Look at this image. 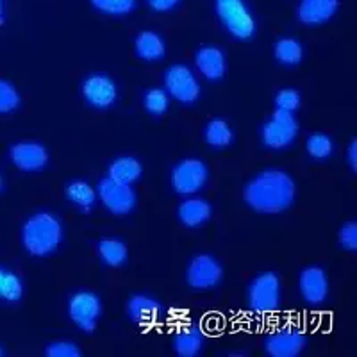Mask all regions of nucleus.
<instances>
[{
    "label": "nucleus",
    "instance_id": "35",
    "mask_svg": "<svg viewBox=\"0 0 357 357\" xmlns=\"http://www.w3.org/2000/svg\"><path fill=\"white\" fill-rule=\"evenodd\" d=\"M347 161H349L352 172H356L357 170V142L356 139H352V142H350L349 151H347Z\"/></svg>",
    "mask_w": 357,
    "mask_h": 357
},
{
    "label": "nucleus",
    "instance_id": "17",
    "mask_svg": "<svg viewBox=\"0 0 357 357\" xmlns=\"http://www.w3.org/2000/svg\"><path fill=\"white\" fill-rule=\"evenodd\" d=\"M127 314L134 324L151 325L161 317V304L145 293L132 295L129 298V304H127Z\"/></svg>",
    "mask_w": 357,
    "mask_h": 357
},
{
    "label": "nucleus",
    "instance_id": "22",
    "mask_svg": "<svg viewBox=\"0 0 357 357\" xmlns=\"http://www.w3.org/2000/svg\"><path fill=\"white\" fill-rule=\"evenodd\" d=\"M66 197H68L73 206L79 207L84 213L91 211L98 200L97 190L88 181H82V178H75L66 186Z\"/></svg>",
    "mask_w": 357,
    "mask_h": 357
},
{
    "label": "nucleus",
    "instance_id": "13",
    "mask_svg": "<svg viewBox=\"0 0 357 357\" xmlns=\"http://www.w3.org/2000/svg\"><path fill=\"white\" fill-rule=\"evenodd\" d=\"M302 298L311 305H320L329 296V279L321 266H307L298 277Z\"/></svg>",
    "mask_w": 357,
    "mask_h": 357
},
{
    "label": "nucleus",
    "instance_id": "12",
    "mask_svg": "<svg viewBox=\"0 0 357 357\" xmlns=\"http://www.w3.org/2000/svg\"><path fill=\"white\" fill-rule=\"evenodd\" d=\"M9 159L18 170L40 172L49 165V152L41 143L20 142L11 146Z\"/></svg>",
    "mask_w": 357,
    "mask_h": 357
},
{
    "label": "nucleus",
    "instance_id": "23",
    "mask_svg": "<svg viewBox=\"0 0 357 357\" xmlns=\"http://www.w3.org/2000/svg\"><path fill=\"white\" fill-rule=\"evenodd\" d=\"M97 252L102 263L111 268L122 266L129 257L127 245L120 238H102L97 245Z\"/></svg>",
    "mask_w": 357,
    "mask_h": 357
},
{
    "label": "nucleus",
    "instance_id": "36",
    "mask_svg": "<svg viewBox=\"0 0 357 357\" xmlns=\"http://www.w3.org/2000/svg\"><path fill=\"white\" fill-rule=\"evenodd\" d=\"M4 24V0H0V25Z\"/></svg>",
    "mask_w": 357,
    "mask_h": 357
},
{
    "label": "nucleus",
    "instance_id": "11",
    "mask_svg": "<svg viewBox=\"0 0 357 357\" xmlns=\"http://www.w3.org/2000/svg\"><path fill=\"white\" fill-rule=\"evenodd\" d=\"M82 97L95 109H107L116 102L118 89L111 77L95 73L82 82Z\"/></svg>",
    "mask_w": 357,
    "mask_h": 357
},
{
    "label": "nucleus",
    "instance_id": "28",
    "mask_svg": "<svg viewBox=\"0 0 357 357\" xmlns=\"http://www.w3.org/2000/svg\"><path fill=\"white\" fill-rule=\"evenodd\" d=\"M89 4L109 17H127L136 9L138 0H89Z\"/></svg>",
    "mask_w": 357,
    "mask_h": 357
},
{
    "label": "nucleus",
    "instance_id": "7",
    "mask_svg": "<svg viewBox=\"0 0 357 357\" xmlns=\"http://www.w3.org/2000/svg\"><path fill=\"white\" fill-rule=\"evenodd\" d=\"M298 136V122L293 113L275 109L272 118L268 120L261 130L263 143L272 151H282L288 149Z\"/></svg>",
    "mask_w": 357,
    "mask_h": 357
},
{
    "label": "nucleus",
    "instance_id": "20",
    "mask_svg": "<svg viewBox=\"0 0 357 357\" xmlns=\"http://www.w3.org/2000/svg\"><path fill=\"white\" fill-rule=\"evenodd\" d=\"M204 347V334L197 325H186L174 336V350L183 357L199 356Z\"/></svg>",
    "mask_w": 357,
    "mask_h": 357
},
{
    "label": "nucleus",
    "instance_id": "26",
    "mask_svg": "<svg viewBox=\"0 0 357 357\" xmlns=\"http://www.w3.org/2000/svg\"><path fill=\"white\" fill-rule=\"evenodd\" d=\"M204 136H206L207 145L213 146V149H227L232 139H234V132H232L231 126L225 120H220V118L207 123Z\"/></svg>",
    "mask_w": 357,
    "mask_h": 357
},
{
    "label": "nucleus",
    "instance_id": "30",
    "mask_svg": "<svg viewBox=\"0 0 357 357\" xmlns=\"http://www.w3.org/2000/svg\"><path fill=\"white\" fill-rule=\"evenodd\" d=\"M22 104L18 89L6 79H0V114H9L17 111Z\"/></svg>",
    "mask_w": 357,
    "mask_h": 357
},
{
    "label": "nucleus",
    "instance_id": "21",
    "mask_svg": "<svg viewBox=\"0 0 357 357\" xmlns=\"http://www.w3.org/2000/svg\"><path fill=\"white\" fill-rule=\"evenodd\" d=\"M142 162L136 158H130V155H123V158L114 159L109 165V170H107V177L114 178L118 183L130 184V186L142 177Z\"/></svg>",
    "mask_w": 357,
    "mask_h": 357
},
{
    "label": "nucleus",
    "instance_id": "14",
    "mask_svg": "<svg viewBox=\"0 0 357 357\" xmlns=\"http://www.w3.org/2000/svg\"><path fill=\"white\" fill-rule=\"evenodd\" d=\"M305 336L296 329L277 331L264 341V350L272 357H296L305 349Z\"/></svg>",
    "mask_w": 357,
    "mask_h": 357
},
{
    "label": "nucleus",
    "instance_id": "34",
    "mask_svg": "<svg viewBox=\"0 0 357 357\" xmlns=\"http://www.w3.org/2000/svg\"><path fill=\"white\" fill-rule=\"evenodd\" d=\"M181 2H183V0H146V4L151 6V8L158 13L174 11Z\"/></svg>",
    "mask_w": 357,
    "mask_h": 357
},
{
    "label": "nucleus",
    "instance_id": "5",
    "mask_svg": "<svg viewBox=\"0 0 357 357\" xmlns=\"http://www.w3.org/2000/svg\"><path fill=\"white\" fill-rule=\"evenodd\" d=\"M248 305L261 314H270L280 307V279L275 273H261L252 280L248 284Z\"/></svg>",
    "mask_w": 357,
    "mask_h": 357
},
{
    "label": "nucleus",
    "instance_id": "1",
    "mask_svg": "<svg viewBox=\"0 0 357 357\" xmlns=\"http://www.w3.org/2000/svg\"><path fill=\"white\" fill-rule=\"evenodd\" d=\"M243 197L254 211L261 215H279L288 211L295 202V181L279 168H268L248 181Z\"/></svg>",
    "mask_w": 357,
    "mask_h": 357
},
{
    "label": "nucleus",
    "instance_id": "16",
    "mask_svg": "<svg viewBox=\"0 0 357 357\" xmlns=\"http://www.w3.org/2000/svg\"><path fill=\"white\" fill-rule=\"evenodd\" d=\"M195 66L204 79L207 81H220L227 72V59L218 47H202L195 54Z\"/></svg>",
    "mask_w": 357,
    "mask_h": 357
},
{
    "label": "nucleus",
    "instance_id": "4",
    "mask_svg": "<svg viewBox=\"0 0 357 357\" xmlns=\"http://www.w3.org/2000/svg\"><path fill=\"white\" fill-rule=\"evenodd\" d=\"M165 91L168 97L181 102L184 106L195 104L200 97V82L193 70L183 63L168 66L165 72Z\"/></svg>",
    "mask_w": 357,
    "mask_h": 357
},
{
    "label": "nucleus",
    "instance_id": "3",
    "mask_svg": "<svg viewBox=\"0 0 357 357\" xmlns=\"http://www.w3.org/2000/svg\"><path fill=\"white\" fill-rule=\"evenodd\" d=\"M220 24L236 40H250L257 31V22L245 0H215Z\"/></svg>",
    "mask_w": 357,
    "mask_h": 357
},
{
    "label": "nucleus",
    "instance_id": "38",
    "mask_svg": "<svg viewBox=\"0 0 357 357\" xmlns=\"http://www.w3.org/2000/svg\"><path fill=\"white\" fill-rule=\"evenodd\" d=\"M2 354H4V350H2V347H0V357H2Z\"/></svg>",
    "mask_w": 357,
    "mask_h": 357
},
{
    "label": "nucleus",
    "instance_id": "24",
    "mask_svg": "<svg viewBox=\"0 0 357 357\" xmlns=\"http://www.w3.org/2000/svg\"><path fill=\"white\" fill-rule=\"evenodd\" d=\"M275 59L284 66H295L304 59V47L296 38H279L273 45Z\"/></svg>",
    "mask_w": 357,
    "mask_h": 357
},
{
    "label": "nucleus",
    "instance_id": "18",
    "mask_svg": "<svg viewBox=\"0 0 357 357\" xmlns=\"http://www.w3.org/2000/svg\"><path fill=\"white\" fill-rule=\"evenodd\" d=\"M213 215V207L211 204L204 199H197V197H190V199L183 200L178 204L177 216L181 220L183 225L190 229H197L200 225L211 218Z\"/></svg>",
    "mask_w": 357,
    "mask_h": 357
},
{
    "label": "nucleus",
    "instance_id": "25",
    "mask_svg": "<svg viewBox=\"0 0 357 357\" xmlns=\"http://www.w3.org/2000/svg\"><path fill=\"white\" fill-rule=\"evenodd\" d=\"M24 296V282L17 273L0 266V301L6 304H18Z\"/></svg>",
    "mask_w": 357,
    "mask_h": 357
},
{
    "label": "nucleus",
    "instance_id": "27",
    "mask_svg": "<svg viewBox=\"0 0 357 357\" xmlns=\"http://www.w3.org/2000/svg\"><path fill=\"white\" fill-rule=\"evenodd\" d=\"M305 151H307L309 158H312L314 161H325L333 155L334 142L329 134L314 132L305 142Z\"/></svg>",
    "mask_w": 357,
    "mask_h": 357
},
{
    "label": "nucleus",
    "instance_id": "10",
    "mask_svg": "<svg viewBox=\"0 0 357 357\" xmlns=\"http://www.w3.org/2000/svg\"><path fill=\"white\" fill-rule=\"evenodd\" d=\"M188 284L199 291H207L213 289L222 282L223 268L218 261L209 254H200L193 257V261L188 266L186 272Z\"/></svg>",
    "mask_w": 357,
    "mask_h": 357
},
{
    "label": "nucleus",
    "instance_id": "9",
    "mask_svg": "<svg viewBox=\"0 0 357 357\" xmlns=\"http://www.w3.org/2000/svg\"><path fill=\"white\" fill-rule=\"evenodd\" d=\"M97 197L107 211L116 216H126L136 207V193L130 184L118 183L111 177H104L98 183Z\"/></svg>",
    "mask_w": 357,
    "mask_h": 357
},
{
    "label": "nucleus",
    "instance_id": "33",
    "mask_svg": "<svg viewBox=\"0 0 357 357\" xmlns=\"http://www.w3.org/2000/svg\"><path fill=\"white\" fill-rule=\"evenodd\" d=\"M337 243L347 252L357 250V223L354 220L341 225L340 232H337Z\"/></svg>",
    "mask_w": 357,
    "mask_h": 357
},
{
    "label": "nucleus",
    "instance_id": "19",
    "mask_svg": "<svg viewBox=\"0 0 357 357\" xmlns=\"http://www.w3.org/2000/svg\"><path fill=\"white\" fill-rule=\"evenodd\" d=\"M134 50L143 61H159L167 54V43L155 31H142L134 40Z\"/></svg>",
    "mask_w": 357,
    "mask_h": 357
},
{
    "label": "nucleus",
    "instance_id": "2",
    "mask_svg": "<svg viewBox=\"0 0 357 357\" xmlns=\"http://www.w3.org/2000/svg\"><path fill=\"white\" fill-rule=\"evenodd\" d=\"M63 241V223L56 215L41 211L27 218L22 227V245L34 257L50 256Z\"/></svg>",
    "mask_w": 357,
    "mask_h": 357
},
{
    "label": "nucleus",
    "instance_id": "6",
    "mask_svg": "<svg viewBox=\"0 0 357 357\" xmlns=\"http://www.w3.org/2000/svg\"><path fill=\"white\" fill-rule=\"evenodd\" d=\"M209 178V168L200 159H184L172 170V186L175 193L183 197L197 195Z\"/></svg>",
    "mask_w": 357,
    "mask_h": 357
},
{
    "label": "nucleus",
    "instance_id": "31",
    "mask_svg": "<svg viewBox=\"0 0 357 357\" xmlns=\"http://www.w3.org/2000/svg\"><path fill=\"white\" fill-rule=\"evenodd\" d=\"M302 104L301 93L293 88L280 89L275 95V109L286 111V113H295Z\"/></svg>",
    "mask_w": 357,
    "mask_h": 357
},
{
    "label": "nucleus",
    "instance_id": "29",
    "mask_svg": "<svg viewBox=\"0 0 357 357\" xmlns=\"http://www.w3.org/2000/svg\"><path fill=\"white\" fill-rule=\"evenodd\" d=\"M143 106L154 116H161L168 111V106H170V97L165 89L161 88H152L149 91H145L143 95Z\"/></svg>",
    "mask_w": 357,
    "mask_h": 357
},
{
    "label": "nucleus",
    "instance_id": "37",
    "mask_svg": "<svg viewBox=\"0 0 357 357\" xmlns=\"http://www.w3.org/2000/svg\"><path fill=\"white\" fill-rule=\"evenodd\" d=\"M2 186H4V184H2V177H0V191H2Z\"/></svg>",
    "mask_w": 357,
    "mask_h": 357
},
{
    "label": "nucleus",
    "instance_id": "32",
    "mask_svg": "<svg viewBox=\"0 0 357 357\" xmlns=\"http://www.w3.org/2000/svg\"><path fill=\"white\" fill-rule=\"evenodd\" d=\"M45 356L47 357H81L82 350L79 349L73 341L59 340L50 343V345L45 349Z\"/></svg>",
    "mask_w": 357,
    "mask_h": 357
},
{
    "label": "nucleus",
    "instance_id": "8",
    "mask_svg": "<svg viewBox=\"0 0 357 357\" xmlns=\"http://www.w3.org/2000/svg\"><path fill=\"white\" fill-rule=\"evenodd\" d=\"M100 314L102 302L93 291H77L70 296L68 317L82 333H95Z\"/></svg>",
    "mask_w": 357,
    "mask_h": 357
},
{
    "label": "nucleus",
    "instance_id": "15",
    "mask_svg": "<svg viewBox=\"0 0 357 357\" xmlns=\"http://www.w3.org/2000/svg\"><path fill=\"white\" fill-rule=\"evenodd\" d=\"M340 0H301L296 18L304 25H324L336 17Z\"/></svg>",
    "mask_w": 357,
    "mask_h": 357
}]
</instances>
